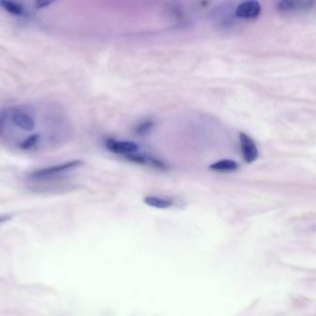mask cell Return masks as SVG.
Segmentation results:
<instances>
[{
	"label": "cell",
	"mask_w": 316,
	"mask_h": 316,
	"mask_svg": "<svg viewBox=\"0 0 316 316\" xmlns=\"http://www.w3.org/2000/svg\"><path fill=\"white\" fill-rule=\"evenodd\" d=\"M71 136L72 124L58 104H16L0 111V143L14 151L50 152L65 145Z\"/></svg>",
	"instance_id": "cell-1"
},
{
	"label": "cell",
	"mask_w": 316,
	"mask_h": 316,
	"mask_svg": "<svg viewBox=\"0 0 316 316\" xmlns=\"http://www.w3.org/2000/svg\"><path fill=\"white\" fill-rule=\"evenodd\" d=\"M81 165L82 163L80 162L74 161L40 169L30 174L28 181L34 187L55 186L60 181L66 179V177L69 178L70 174L73 171H76Z\"/></svg>",
	"instance_id": "cell-2"
},
{
	"label": "cell",
	"mask_w": 316,
	"mask_h": 316,
	"mask_svg": "<svg viewBox=\"0 0 316 316\" xmlns=\"http://www.w3.org/2000/svg\"><path fill=\"white\" fill-rule=\"evenodd\" d=\"M105 146L108 150L114 154L128 157L136 154L138 150V146L130 141H120L113 138H109L105 141Z\"/></svg>",
	"instance_id": "cell-3"
},
{
	"label": "cell",
	"mask_w": 316,
	"mask_h": 316,
	"mask_svg": "<svg viewBox=\"0 0 316 316\" xmlns=\"http://www.w3.org/2000/svg\"><path fill=\"white\" fill-rule=\"evenodd\" d=\"M240 147L241 152L245 162L248 163H253L256 161L259 155V151L254 141L251 137H248L245 133L240 134Z\"/></svg>",
	"instance_id": "cell-4"
},
{
	"label": "cell",
	"mask_w": 316,
	"mask_h": 316,
	"mask_svg": "<svg viewBox=\"0 0 316 316\" xmlns=\"http://www.w3.org/2000/svg\"><path fill=\"white\" fill-rule=\"evenodd\" d=\"M262 6L257 1H247L240 4L236 10L238 17L242 19H255L261 13Z\"/></svg>",
	"instance_id": "cell-5"
},
{
	"label": "cell",
	"mask_w": 316,
	"mask_h": 316,
	"mask_svg": "<svg viewBox=\"0 0 316 316\" xmlns=\"http://www.w3.org/2000/svg\"><path fill=\"white\" fill-rule=\"evenodd\" d=\"M313 1H282L277 3V9L284 13H292L311 9Z\"/></svg>",
	"instance_id": "cell-6"
},
{
	"label": "cell",
	"mask_w": 316,
	"mask_h": 316,
	"mask_svg": "<svg viewBox=\"0 0 316 316\" xmlns=\"http://www.w3.org/2000/svg\"><path fill=\"white\" fill-rule=\"evenodd\" d=\"M210 168L214 171H236L239 168V164L232 160H222L219 162L213 163Z\"/></svg>",
	"instance_id": "cell-7"
},
{
	"label": "cell",
	"mask_w": 316,
	"mask_h": 316,
	"mask_svg": "<svg viewBox=\"0 0 316 316\" xmlns=\"http://www.w3.org/2000/svg\"><path fill=\"white\" fill-rule=\"evenodd\" d=\"M144 202L148 206L155 207L158 209H166V208L171 207L172 204L170 199H165V198H162V197L151 196L145 197Z\"/></svg>",
	"instance_id": "cell-8"
},
{
	"label": "cell",
	"mask_w": 316,
	"mask_h": 316,
	"mask_svg": "<svg viewBox=\"0 0 316 316\" xmlns=\"http://www.w3.org/2000/svg\"><path fill=\"white\" fill-rule=\"evenodd\" d=\"M151 125H152L151 122H145V123H143V124L138 126V132L139 133H145L146 129L149 128Z\"/></svg>",
	"instance_id": "cell-9"
},
{
	"label": "cell",
	"mask_w": 316,
	"mask_h": 316,
	"mask_svg": "<svg viewBox=\"0 0 316 316\" xmlns=\"http://www.w3.org/2000/svg\"><path fill=\"white\" fill-rule=\"evenodd\" d=\"M9 218H10L9 216L2 215V216H0V222H6V221L9 220Z\"/></svg>",
	"instance_id": "cell-10"
}]
</instances>
